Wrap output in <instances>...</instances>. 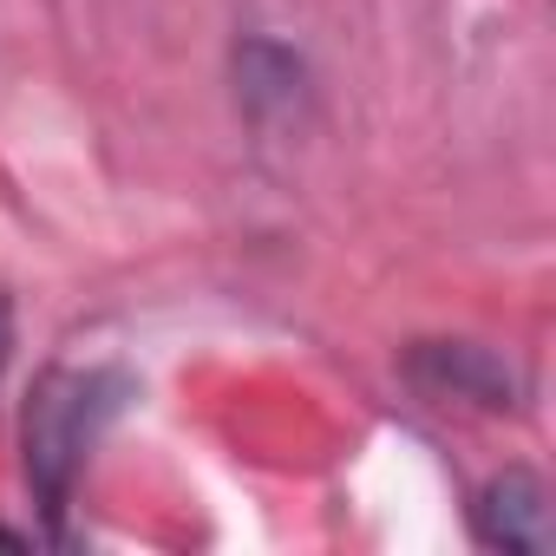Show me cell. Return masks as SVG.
I'll return each instance as SVG.
<instances>
[{
  "label": "cell",
  "instance_id": "4",
  "mask_svg": "<svg viewBox=\"0 0 556 556\" xmlns=\"http://www.w3.org/2000/svg\"><path fill=\"white\" fill-rule=\"evenodd\" d=\"M471 536L484 549H504V556H549V543H556L549 484L530 465L491 471L478 484V497H471Z\"/></svg>",
  "mask_w": 556,
  "mask_h": 556
},
{
  "label": "cell",
  "instance_id": "2",
  "mask_svg": "<svg viewBox=\"0 0 556 556\" xmlns=\"http://www.w3.org/2000/svg\"><path fill=\"white\" fill-rule=\"evenodd\" d=\"M229 92H236V112L255 131H302L308 112H315L308 60L289 40H275V34H236V47H229Z\"/></svg>",
  "mask_w": 556,
  "mask_h": 556
},
{
  "label": "cell",
  "instance_id": "1",
  "mask_svg": "<svg viewBox=\"0 0 556 556\" xmlns=\"http://www.w3.org/2000/svg\"><path fill=\"white\" fill-rule=\"evenodd\" d=\"M125 400H131V380L118 367H66L60 361L34 380L27 413H21V452H27V484H34L40 510L73 504L79 471Z\"/></svg>",
  "mask_w": 556,
  "mask_h": 556
},
{
  "label": "cell",
  "instance_id": "3",
  "mask_svg": "<svg viewBox=\"0 0 556 556\" xmlns=\"http://www.w3.org/2000/svg\"><path fill=\"white\" fill-rule=\"evenodd\" d=\"M406 380L432 406H471V413H517L523 406V374L510 367V354H497L484 341H413Z\"/></svg>",
  "mask_w": 556,
  "mask_h": 556
},
{
  "label": "cell",
  "instance_id": "5",
  "mask_svg": "<svg viewBox=\"0 0 556 556\" xmlns=\"http://www.w3.org/2000/svg\"><path fill=\"white\" fill-rule=\"evenodd\" d=\"M8 361H14V295L0 289V374H8Z\"/></svg>",
  "mask_w": 556,
  "mask_h": 556
}]
</instances>
